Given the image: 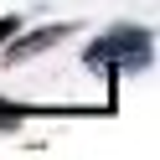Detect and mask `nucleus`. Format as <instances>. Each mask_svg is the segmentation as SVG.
I'll use <instances>...</instances> for the list:
<instances>
[{"mask_svg":"<svg viewBox=\"0 0 160 160\" xmlns=\"http://www.w3.org/2000/svg\"><path fill=\"white\" fill-rule=\"evenodd\" d=\"M155 62V36L150 26H108L93 47H88V67H103L108 78L119 72H139Z\"/></svg>","mask_w":160,"mask_h":160,"instance_id":"obj_1","label":"nucleus"},{"mask_svg":"<svg viewBox=\"0 0 160 160\" xmlns=\"http://www.w3.org/2000/svg\"><path fill=\"white\" fill-rule=\"evenodd\" d=\"M67 36H78V26H72V21H52V26H31V31H16L11 42H0V47H5V67L31 62V57H42V52H52V47H62Z\"/></svg>","mask_w":160,"mask_h":160,"instance_id":"obj_2","label":"nucleus"},{"mask_svg":"<svg viewBox=\"0 0 160 160\" xmlns=\"http://www.w3.org/2000/svg\"><path fill=\"white\" fill-rule=\"evenodd\" d=\"M21 114H26V108H16V103H0V129H16V124H21Z\"/></svg>","mask_w":160,"mask_h":160,"instance_id":"obj_3","label":"nucleus"},{"mask_svg":"<svg viewBox=\"0 0 160 160\" xmlns=\"http://www.w3.org/2000/svg\"><path fill=\"white\" fill-rule=\"evenodd\" d=\"M16 31H21V16H0V42H11Z\"/></svg>","mask_w":160,"mask_h":160,"instance_id":"obj_4","label":"nucleus"}]
</instances>
